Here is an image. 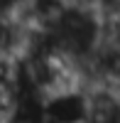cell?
<instances>
[{"label": "cell", "instance_id": "6da1fadb", "mask_svg": "<svg viewBox=\"0 0 120 123\" xmlns=\"http://www.w3.org/2000/svg\"><path fill=\"white\" fill-rule=\"evenodd\" d=\"M86 91L69 89L44 98V123H86Z\"/></svg>", "mask_w": 120, "mask_h": 123}]
</instances>
